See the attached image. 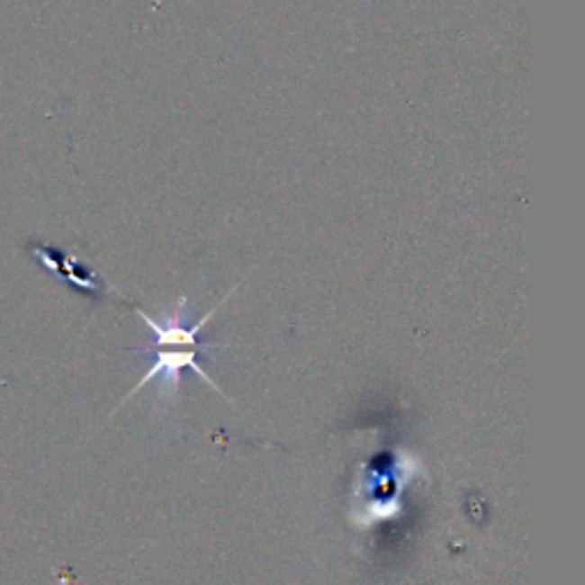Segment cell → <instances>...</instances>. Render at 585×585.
I'll return each instance as SVG.
<instances>
[{
  "label": "cell",
  "instance_id": "1",
  "mask_svg": "<svg viewBox=\"0 0 585 585\" xmlns=\"http://www.w3.org/2000/svg\"><path fill=\"white\" fill-rule=\"evenodd\" d=\"M184 307H185V300H181V302L176 304V309H174L172 313H163L160 320L158 318L147 316L144 311H138L140 318L144 320V325H147L156 337V355H154L156 362L149 371L144 373V377L138 382V387L133 389V393L138 392V389H142L147 382L156 380V377L163 380L165 392H176L181 371H184V368H193L202 380H206L211 387H215V384L211 382V377L206 375V371L199 366V353H202V350H213V347H220V346L218 343H202L197 338L203 325L209 323V318L215 313V309H211V311L206 313L197 325L185 328L184 316H181V313H184Z\"/></svg>",
  "mask_w": 585,
  "mask_h": 585
}]
</instances>
